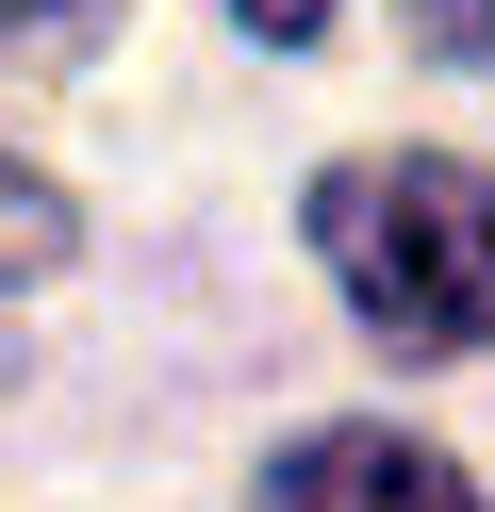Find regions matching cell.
<instances>
[{
    "label": "cell",
    "mask_w": 495,
    "mask_h": 512,
    "mask_svg": "<svg viewBox=\"0 0 495 512\" xmlns=\"http://www.w3.org/2000/svg\"><path fill=\"white\" fill-rule=\"evenodd\" d=\"M413 50L429 67H495V0H413Z\"/></svg>",
    "instance_id": "cell-4"
},
{
    "label": "cell",
    "mask_w": 495,
    "mask_h": 512,
    "mask_svg": "<svg viewBox=\"0 0 495 512\" xmlns=\"http://www.w3.org/2000/svg\"><path fill=\"white\" fill-rule=\"evenodd\" d=\"M264 512H495V496L462 463H429V446H396V430H297L264 463Z\"/></svg>",
    "instance_id": "cell-2"
},
{
    "label": "cell",
    "mask_w": 495,
    "mask_h": 512,
    "mask_svg": "<svg viewBox=\"0 0 495 512\" xmlns=\"http://www.w3.org/2000/svg\"><path fill=\"white\" fill-rule=\"evenodd\" d=\"M99 0H0V34H83Z\"/></svg>",
    "instance_id": "cell-6"
},
{
    "label": "cell",
    "mask_w": 495,
    "mask_h": 512,
    "mask_svg": "<svg viewBox=\"0 0 495 512\" xmlns=\"http://www.w3.org/2000/svg\"><path fill=\"white\" fill-rule=\"evenodd\" d=\"M231 17H248L264 50H297V34H314V17H330V0H231Z\"/></svg>",
    "instance_id": "cell-5"
},
{
    "label": "cell",
    "mask_w": 495,
    "mask_h": 512,
    "mask_svg": "<svg viewBox=\"0 0 495 512\" xmlns=\"http://www.w3.org/2000/svg\"><path fill=\"white\" fill-rule=\"evenodd\" d=\"M66 248H83V215H66V182H33L17 149H0V281H50Z\"/></svg>",
    "instance_id": "cell-3"
},
{
    "label": "cell",
    "mask_w": 495,
    "mask_h": 512,
    "mask_svg": "<svg viewBox=\"0 0 495 512\" xmlns=\"http://www.w3.org/2000/svg\"><path fill=\"white\" fill-rule=\"evenodd\" d=\"M314 265L347 281V314L396 347V364H462L495 347V166L462 149H363L297 199Z\"/></svg>",
    "instance_id": "cell-1"
}]
</instances>
